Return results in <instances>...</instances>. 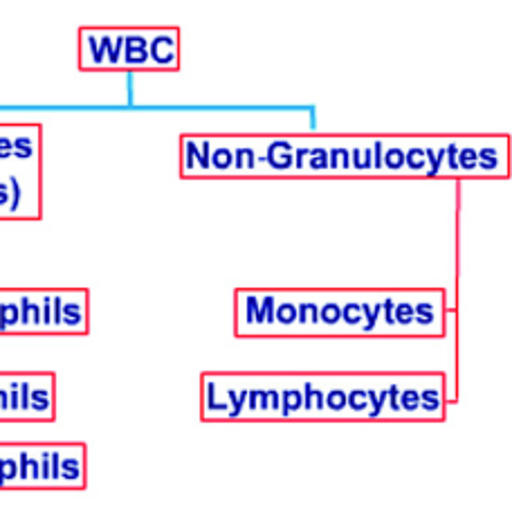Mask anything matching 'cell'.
<instances>
[{"instance_id":"6da1fadb","label":"cell","mask_w":512,"mask_h":508,"mask_svg":"<svg viewBox=\"0 0 512 508\" xmlns=\"http://www.w3.org/2000/svg\"><path fill=\"white\" fill-rule=\"evenodd\" d=\"M477 156L481 178H508V135H483Z\"/></svg>"},{"instance_id":"7a4b0ae2","label":"cell","mask_w":512,"mask_h":508,"mask_svg":"<svg viewBox=\"0 0 512 508\" xmlns=\"http://www.w3.org/2000/svg\"><path fill=\"white\" fill-rule=\"evenodd\" d=\"M182 178H207L212 142L209 135H182Z\"/></svg>"},{"instance_id":"3957f363","label":"cell","mask_w":512,"mask_h":508,"mask_svg":"<svg viewBox=\"0 0 512 508\" xmlns=\"http://www.w3.org/2000/svg\"><path fill=\"white\" fill-rule=\"evenodd\" d=\"M445 376L427 374L420 383V416L423 421H443L445 419Z\"/></svg>"},{"instance_id":"277c9868","label":"cell","mask_w":512,"mask_h":508,"mask_svg":"<svg viewBox=\"0 0 512 508\" xmlns=\"http://www.w3.org/2000/svg\"><path fill=\"white\" fill-rule=\"evenodd\" d=\"M322 383H324V421L349 419L346 374H322Z\"/></svg>"},{"instance_id":"5b68a950","label":"cell","mask_w":512,"mask_h":508,"mask_svg":"<svg viewBox=\"0 0 512 508\" xmlns=\"http://www.w3.org/2000/svg\"><path fill=\"white\" fill-rule=\"evenodd\" d=\"M317 335H342V290H319Z\"/></svg>"},{"instance_id":"8992f818","label":"cell","mask_w":512,"mask_h":508,"mask_svg":"<svg viewBox=\"0 0 512 508\" xmlns=\"http://www.w3.org/2000/svg\"><path fill=\"white\" fill-rule=\"evenodd\" d=\"M297 326V293L295 290H277V306H274V322L268 329L270 338L274 335H295Z\"/></svg>"},{"instance_id":"52a82bcc","label":"cell","mask_w":512,"mask_h":508,"mask_svg":"<svg viewBox=\"0 0 512 508\" xmlns=\"http://www.w3.org/2000/svg\"><path fill=\"white\" fill-rule=\"evenodd\" d=\"M149 57L155 61L158 68L178 70L180 68V32L164 30L158 32L149 50Z\"/></svg>"},{"instance_id":"ba28073f","label":"cell","mask_w":512,"mask_h":508,"mask_svg":"<svg viewBox=\"0 0 512 508\" xmlns=\"http://www.w3.org/2000/svg\"><path fill=\"white\" fill-rule=\"evenodd\" d=\"M297 326L295 335H317L319 331V290H295Z\"/></svg>"},{"instance_id":"9c48e42d","label":"cell","mask_w":512,"mask_h":508,"mask_svg":"<svg viewBox=\"0 0 512 508\" xmlns=\"http://www.w3.org/2000/svg\"><path fill=\"white\" fill-rule=\"evenodd\" d=\"M259 299H261L259 288L236 290V295H234V306H236L234 333L239 335V338H248V333L254 326V315H256V311H259Z\"/></svg>"},{"instance_id":"30bf717a","label":"cell","mask_w":512,"mask_h":508,"mask_svg":"<svg viewBox=\"0 0 512 508\" xmlns=\"http://www.w3.org/2000/svg\"><path fill=\"white\" fill-rule=\"evenodd\" d=\"M369 374H346V398H349V419H367L371 403L367 396Z\"/></svg>"},{"instance_id":"8fae6325","label":"cell","mask_w":512,"mask_h":508,"mask_svg":"<svg viewBox=\"0 0 512 508\" xmlns=\"http://www.w3.org/2000/svg\"><path fill=\"white\" fill-rule=\"evenodd\" d=\"M279 383H281L279 419H283V421L299 419L301 405H304V398H301V376L299 374H279Z\"/></svg>"},{"instance_id":"7c38bea8","label":"cell","mask_w":512,"mask_h":508,"mask_svg":"<svg viewBox=\"0 0 512 508\" xmlns=\"http://www.w3.org/2000/svg\"><path fill=\"white\" fill-rule=\"evenodd\" d=\"M416 297L418 290H398L396 306H393V320H396L398 335H418Z\"/></svg>"},{"instance_id":"4fadbf2b","label":"cell","mask_w":512,"mask_h":508,"mask_svg":"<svg viewBox=\"0 0 512 508\" xmlns=\"http://www.w3.org/2000/svg\"><path fill=\"white\" fill-rule=\"evenodd\" d=\"M382 293L384 290H360L362 315H364V322L360 326V338L378 333V324L382 315Z\"/></svg>"},{"instance_id":"5bb4252c","label":"cell","mask_w":512,"mask_h":508,"mask_svg":"<svg viewBox=\"0 0 512 508\" xmlns=\"http://www.w3.org/2000/svg\"><path fill=\"white\" fill-rule=\"evenodd\" d=\"M411 138H387L382 153L384 176H409L405 165V151Z\"/></svg>"},{"instance_id":"9a60e30c","label":"cell","mask_w":512,"mask_h":508,"mask_svg":"<svg viewBox=\"0 0 512 508\" xmlns=\"http://www.w3.org/2000/svg\"><path fill=\"white\" fill-rule=\"evenodd\" d=\"M427 374H409L405 383H402L398 403L405 419H420V383H423Z\"/></svg>"},{"instance_id":"2e32d148","label":"cell","mask_w":512,"mask_h":508,"mask_svg":"<svg viewBox=\"0 0 512 508\" xmlns=\"http://www.w3.org/2000/svg\"><path fill=\"white\" fill-rule=\"evenodd\" d=\"M362 322L360 290H342V335H360Z\"/></svg>"},{"instance_id":"e0dca14e","label":"cell","mask_w":512,"mask_h":508,"mask_svg":"<svg viewBox=\"0 0 512 508\" xmlns=\"http://www.w3.org/2000/svg\"><path fill=\"white\" fill-rule=\"evenodd\" d=\"M203 385V405H200V414L205 421H223L225 414L230 412L227 401H218L216 398V378L212 374H203L200 378Z\"/></svg>"},{"instance_id":"ac0fdd59","label":"cell","mask_w":512,"mask_h":508,"mask_svg":"<svg viewBox=\"0 0 512 508\" xmlns=\"http://www.w3.org/2000/svg\"><path fill=\"white\" fill-rule=\"evenodd\" d=\"M331 140L333 138H313V147H310V153L304 162V176H331V160H328Z\"/></svg>"},{"instance_id":"d6986e66","label":"cell","mask_w":512,"mask_h":508,"mask_svg":"<svg viewBox=\"0 0 512 508\" xmlns=\"http://www.w3.org/2000/svg\"><path fill=\"white\" fill-rule=\"evenodd\" d=\"M481 142H483V138H479V135H465L463 138L459 156H456V165H459L461 176H479L477 149Z\"/></svg>"},{"instance_id":"ffe728a7","label":"cell","mask_w":512,"mask_h":508,"mask_svg":"<svg viewBox=\"0 0 512 508\" xmlns=\"http://www.w3.org/2000/svg\"><path fill=\"white\" fill-rule=\"evenodd\" d=\"M425 144L427 138H411L405 151V165L407 174L411 178L425 176L427 178V156H425Z\"/></svg>"},{"instance_id":"44dd1931","label":"cell","mask_w":512,"mask_h":508,"mask_svg":"<svg viewBox=\"0 0 512 508\" xmlns=\"http://www.w3.org/2000/svg\"><path fill=\"white\" fill-rule=\"evenodd\" d=\"M450 138H427L425 156H427V178L445 176V147Z\"/></svg>"},{"instance_id":"7402d4cb","label":"cell","mask_w":512,"mask_h":508,"mask_svg":"<svg viewBox=\"0 0 512 508\" xmlns=\"http://www.w3.org/2000/svg\"><path fill=\"white\" fill-rule=\"evenodd\" d=\"M149 41L144 36H128V61L131 63H140V66H146L149 61Z\"/></svg>"}]
</instances>
